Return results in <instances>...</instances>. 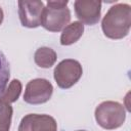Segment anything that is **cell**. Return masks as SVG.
<instances>
[{
	"label": "cell",
	"instance_id": "cell-1",
	"mask_svg": "<svg viewBox=\"0 0 131 131\" xmlns=\"http://www.w3.org/2000/svg\"><path fill=\"white\" fill-rule=\"evenodd\" d=\"M131 27V6L118 3L112 6L101 21V29L105 37L119 40L129 34Z\"/></svg>",
	"mask_w": 131,
	"mask_h": 131
},
{
	"label": "cell",
	"instance_id": "cell-2",
	"mask_svg": "<svg viewBox=\"0 0 131 131\" xmlns=\"http://www.w3.org/2000/svg\"><path fill=\"white\" fill-rule=\"evenodd\" d=\"M95 120L97 124L106 130H113L121 127L126 119L124 106L112 100L101 102L95 108Z\"/></svg>",
	"mask_w": 131,
	"mask_h": 131
},
{
	"label": "cell",
	"instance_id": "cell-3",
	"mask_svg": "<svg viewBox=\"0 0 131 131\" xmlns=\"http://www.w3.org/2000/svg\"><path fill=\"white\" fill-rule=\"evenodd\" d=\"M83 69L76 59L68 58L61 60L54 69V80L59 88L68 89L74 86L82 77Z\"/></svg>",
	"mask_w": 131,
	"mask_h": 131
},
{
	"label": "cell",
	"instance_id": "cell-4",
	"mask_svg": "<svg viewBox=\"0 0 131 131\" xmlns=\"http://www.w3.org/2000/svg\"><path fill=\"white\" fill-rule=\"evenodd\" d=\"M52 93L53 86L48 80L36 78L27 84L24 94V101L30 104H42L51 98Z\"/></svg>",
	"mask_w": 131,
	"mask_h": 131
},
{
	"label": "cell",
	"instance_id": "cell-5",
	"mask_svg": "<svg viewBox=\"0 0 131 131\" xmlns=\"http://www.w3.org/2000/svg\"><path fill=\"white\" fill-rule=\"evenodd\" d=\"M44 9L42 1H18V16L21 25L31 29L41 26Z\"/></svg>",
	"mask_w": 131,
	"mask_h": 131
},
{
	"label": "cell",
	"instance_id": "cell-6",
	"mask_svg": "<svg viewBox=\"0 0 131 131\" xmlns=\"http://www.w3.org/2000/svg\"><path fill=\"white\" fill-rule=\"evenodd\" d=\"M71 20V11L66 7H50L44 9L41 26L49 32H60L63 30Z\"/></svg>",
	"mask_w": 131,
	"mask_h": 131
},
{
	"label": "cell",
	"instance_id": "cell-7",
	"mask_svg": "<svg viewBox=\"0 0 131 131\" xmlns=\"http://www.w3.org/2000/svg\"><path fill=\"white\" fill-rule=\"evenodd\" d=\"M75 12L80 23L93 26L99 21L101 2L92 0H77L74 2Z\"/></svg>",
	"mask_w": 131,
	"mask_h": 131
},
{
	"label": "cell",
	"instance_id": "cell-8",
	"mask_svg": "<svg viewBox=\"0 0 131 131\" xmlns=\"http://www.w3.org/2000/svg\"><path fill=\"white\" fill-rule=\"evenodd\" d=\"M18 131H57V124L49 115L29 114L21 119Z\"/></svg>",
	"mask_w": 131,
	"mask_h": 131
},
{
	"label": "cell",
	"instance_id": "cell-9",
	"mask_svg": "<svg viewBox=\"0 0 131 131\" xmlns=\"http://www.w3.org/2000/svg\"><path fill=\"white\" fill-rule=\"evenodd\" d=\"M84 33V25L80 21H74L69 24L61 33L60 44L61 45H72L76 43Z\"/></svg>",
	"mask_w": 131,
	"mask_h": 131
},
{
	"label": "cell",
	"instance_id": "cell-10",
	"mask_svg": "<svg viewBox=\"0 0 131 131\" xmlns=\"http://www.w3.org/2000/svg\"><path fill=\"white\" fill-rule=\"evenodd\" d=\"M56 53L55 51L50 47H40L36 50L34 54V60L35 63L44 69L51 68L55 61H56Z\"/></svg>",
	"mask_w": 131,
	"mask_h": 131
},
{
	"label": "cell",
	"instance_id": "cell-11",
	"mask_svg": "<svg viewBox=\"0 0 131 131\" xmlns=\"http://www.w3.org/2000/svg\"><path fill=\"white\" fill-rule=\"evenodd\" d=\"M21 88H23V86H21L20 81L19 80H16V79H13L10 82L8 88L4 91L3 95L0 97V99L2 101L6 102V103H9V104L12 103V102H14V101H16L17 98L20 95Z\"/></svg>",
	"mask_w": 131,
	"mask_h": 131
},
{
	"label": "cell",
	"instance_id": "cell-12",
	"mask_svg": "<svg viewBox=\"0 0 131 131\" xmlns=\"http://www.w3.org/2000/svg\"><path fill=\"white\" fill-rule=\"evenodd\" d=\"M10 78V66L4 53L0 50V97L6 90Z\"/></svg>",
	"mask_w": 131,
	"mask_h": 131
},
{
	"label": "cell",
	"instance_id": "cell-13",
	"mask_svg": "<svg viewBox=\"0 0 131 131\" xmlns=\"http://www.w3.org/2000/svg\"><path fill=\"white\" fill-rule=\"evenodd\" d=\"M12 118V107L0 99V131H9Z\"/></svg>",
	"mask_w": 131,
	"mask_h": 131
},
{
	"label": "cell",
	"instance_id": "cell-14",
	"mask_svg": "<svg viewBox=\"0 0 131 131\" xmlns=\"http://www.w3.org/2000/svg\"><path fill=\"white\" fill-rule=\"evenodd\" d=\"M67 5H68V0H66V1H48L47 2V6L56 7V8L66 7Z\"/></svg>",
	"mask_w": 131,
	"mask_h": 131
},
{
	"label": "cell",
	"instance_id": "cell-15",
	"mask_svg": "<svg viewBox=\"0 0 131 131\" xmlns=\"http://www.w3.org/2000/svg\"><path fill=\"white\" fill-rule=\"evenodd\" d=\"M3 17H4L3 10H2V8L0 7V25H1V24H2V21H3Z\"/></svg>",
	"mask_w": 131,
	"mask_h": 131
},
{
	"label": "cell",
	"instance_id": "cell-16",
	"mask_svg": "<svg viewBox=\"0 0 131 131\" xmlns=\"http://www.w3.org/2000/svg\"><path fill=\"white\" fill-rule=\"evenodd\" d=\"M77 131H86V130H77Z\"/></svg>",
	"mask_w": 131,
	"mask_h": 131
}]
</instances>
